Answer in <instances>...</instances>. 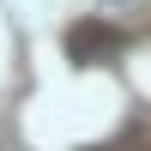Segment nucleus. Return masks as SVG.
I'll return each instance as SVG.
<instances>
[{
    "label": "nucleus",
    "mask_w": 151,
    "mask_h": 151,
    "mask_svg": "<svg viewBox=\"0 0 151 151\" xmlns=\"http://www.w3.org/2000/svg\"><path fill=\"white\" fill-rule=\"evenodd\" d=\"M67 48H73V60H97V55L115 48V30H109V24H73V30H67Z\"/></svg>",
    "instance_id": "obj_1"
}]
</instances>
